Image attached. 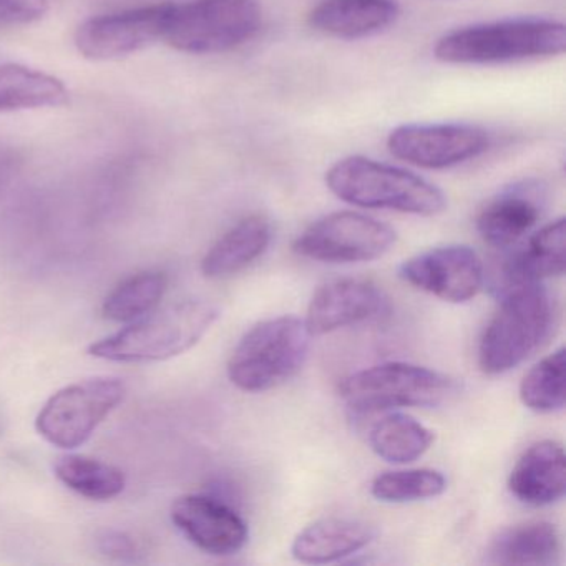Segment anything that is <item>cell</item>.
Returning a JSON list of instances; mask_svg holds the SVG:
<instances>
[{
	"instance_id": "obj_1",
	"label": "cell",
	"mask_w": 566,
	"mask_h": 566,
	"mask_svg": "<svg viewBox=\"0 0 566 566\" xmlns=\"http://www.w3.org/2000/svg\"><path fill=\"white\" fill-rule=\"evenodd\" d=\"M218 317L220 307L211 301H180L97 340L88 347V354L111 363H160L197 346Z\"/></svg>"
},
{
	"instance_id": "obj_2",
	"label": "cell",
	"mask_w": 566,
	"mask_h": 566,
	"mask_svg": "<svg viewBox=\"0 0 566 566\" xmlns=\"http://www.w3.org/2000/svg\"><path fill=\"white\" fill-rule=\"evenodd\" d=\"M566 49V28L553 19H509L470 25L439 39L433 57L443 64L492 65L555 57Z\"/></svg>"
},
{
	"instance_id": "obj_3",
	"label": "cell",
	"mask_w": 566,
	"mask_h": 566,
	"mask_svg": "<svg viewBox=\"0 0 566 566\" xmlns=\"http://www.w3.org/2000/svg\"><path fill=\"white\" fill-rule=\"evenodd\" d=\"M555 321V300L543 283L503 291L499 311L480 339V369L489 376L515 369L552 336Z\"/></svg>"
},
{
	"instance_id": "obj_4",
	"label": "cell",
	"mask_w": 566,
	"mask_h": 566,
	"mask_svg": "<svg viewBox=\"0 0 566 566\" xmlns=\"http://www.w3.org/2000/svg\"><path fill=\"white\" fill-rule=\"evenodd\" d=\"M326 185L339 200L370 210L436 217L447 208L442 190L412 171L354 155L327 170Z\"/></svg>"
},
{
	"instance_id": "obj_5",
	"label": "cell",
	"mask_w": 566,
	"mask_h": 566,
	"mask_svg": "<svg viewBox=\"0 0 566 566\" xmlns=\"http://www.w3.org/2000/svg\"><path fill=\"white\" fill-rule=\"evenodd\" d=\"M311 334L300 317L281 316L251 327L228 360V377L244 392H266L300 373Z\"/></svg>"
},
{
	"instance_id": "obj_6",
	"label": "cell",
	"mask_w": 566,
	"mask_h": 566,
	"mask_svg": "<svg viewBox=\"0 0 566 566\" xmlns=\"http://www.w3.org/2000/svg\"><path fill=\"white\" fill-rule=\"evenodd\" d=\"M261 22L258 0H193L174 4L164 41L185 54H221L251 41Z\"/></svg>"
},
{
	"instance_id": "obj_7",
	"label": "cell",
	"mask_w": 566,
	"mask_h": 566,
	"mask_svg": "<svg viewBox=\"0 0 566 566\" xmlns=\"http://www.w3.org/2000/svg\"><path fill=\"white\" fill-rule=\"evenodd\" d=\"M446 374L407 363H386L340 380L339 396L353 412L377 413L403 407H433L455 394Z\"/></svg>"
},
{
	"instance_id": "obj_8",
	"label": "cell",
	"mask_w": 566,
	"mask_h": 566,
	"mask_svg": "<svg viewBox=\"0 0 566 566\" xmlns=\"http://www.w3.org/2000/svg\"><path fill=\"white\" fill-rule=\"evenodd\" d=\"M127 387L117 377H94L57 390L35 419L38 432L52 446L77 449L111 416Z\"/></svg>"
},
{
	"instance_id": "obj_9",
	"label": "cell",
	"mask_w": 566,
	"mask_h": 566,
	"mask_svg": "<svg viewBox=\"0 0 566 566\" xmlns=\"http://www.w3.org/2000/svg\"><path fill=\"white\" fill-rule=\"evenodd\" d=\"M396 240V231L376 218L337 211L307 227L294 241L293 250L319 263H367L389 253Z\"/></svg>"
},
{
	"instance_id": "obj_10",
	"label": "cell",
	"mask_w": 566,
	"mask_h": 566,
	"mask_svg": "<svg viewBox=\"0 0 566 566\" xmlns=\"http://www.w3.org/2000/svg\"><path fill=\"white\" fill-rule=\"evenodd\" d=\"M171 9L174 2H164L88 19L75 32V45L85 59L97 62L137 54L164 41Z\"/></svg>"
},
{
	"instance_id": "obj_11",
	"label": "cell",
	"mask_w": 566,
	"mask_h": 566,
	"mask_svg": "<svg viewBox=\"0 0 566 566\" xmlns=\"http://www.w3.org/2000/svg\"><path fill=\"white\" fill-rule=\"evenodd\" d=\"M490 135L470 124H409L390 132L387 148L394 157L426 170H446L479 158Z\"/></svg>"
},
{
	"instance_id": "obj_12",
	"label": "cell",
	"mask_w": 566,
	"mask_h": 566,
	"mask_svg": "<svg viewBox=\"0 0 566 566\" xmlns=\"http://www.w3.org/2000/svg\"><path fill=\"white\" fill-rule=\"evenodd\" d=\"M399 277L410 286L447 303H467L483 286V264L479 254L462 244L433 248L403 261Z\"/></svg>"
},
{
	"instance_id": "obj_13",
	"label": "cell",
	"mask_w": 566,
	"mask_h": 566,
	"mask_svg": "<svg viewBox=\"0 0 566 566\" xmlns=\"http://www.w3.org/2000/svg\"><path fill=\"white\" fill-rule=\"evenodd\" d=\"M546 200L548 190L542 180L515 181L486 201L476 217V231L490 247H513L536 227Z\"/></svg>"
},
{
	"instance_id": "obj_14",
	"label": "cell",
	"mask_w": 566,
	"mask_h": 566,
	"mask_svg": "<svg viewBox=\"0 0 566 566\" xmlns=\"http://www.w3.org/2000/svg\"><path fill=\"white\" fill-rule=\"evenodd\" d=\"M175 526L203 552L234 555L248 542V525L230 505L208 495H185L171 506Z\"/></svg>"
},
{
	"instance_id": "obj_15",
	"label": "cell",
	"mask_w": 566,
	"mask_h": 566,
	"mask_svg": "<svg viewBox=\"0 0 566 566\" xmlns=\"http://www.w3.org/2000/svg\"><path fill=\"white\" fill-rule=\"evenodd\" d=\"M387 300L379 286L366 280L331 281L314 293L307 306L306 327L311 336H324L379 316Z\"/></svg>"
},
{
	"instance_id": "obj_16",
	"label": "cell",
	"mask_w": 566,
	"mask_h": 566,
	"mask_svg": "<svg viewBox=\"0 0 566 566\" xmlns=\"http://www.w3.org/2000/svg\"><path fill=\"white\" fill-rule=\"evenodd\" d=\"M509 489L518 502L530 506L552 505L562 500L566 490L563 447L555 440L528 447L510 473Z\"/></svg>"
},
{
	"instance_id": "obj_17",
	"label": "cell",
	"mask_w": 566,
	"mask_h": 566,
	"mask_svg": "<svg viewBox=\"0 0 566 566\" xmlns=\"http://www.w3.org/2000/svg\"><path fill=\"white\" fill-rule=\"evenodd\" d=\"M397 18L396 0H321L307 22L321 34L354 41L386 31Z\"/></svg>"
},
{
	"instance_id": "obj_18",
	"label": "cell",
	"mask_w": 566,
	"mask_h": 566,
	"mask_svg": "<svg viewBox=\"0 0 566 566\" xmlns=\"http://www.w3.org/2000/svg\"><path fill=\"white\" fill-rule=\"evenodd\" d=\"M377 532L363 520L329 518L317 520L297 533L291 553L301 563L324 565L340 562L374 542Z\"/></svg>"
},
{
	"instance_id": "obj_19",
	"label": "cell",
	"mask_w": 566,
	"mask_h": 566,
	"mask_svg": "<svg viewBox=\"0 0 566 566\" xmlns=\"http://www.w3.org/2000/svg\"><path fill=\"white\" fill-rule=\"evenodd\" d=\"M271 237L266 218L260 214L243 218L208 250L201 261V273L208 280H227L241 273L266 253Z\"/></svg>"
},
{
	"instance_id": "obj_20",
	"label": "cell",
	"mask_w": 566,
	"mask_h": 566,
	"mask_svg": "<svg viewBox=\"0 0 566 566\" xmlns=\"http://www.w3.org/2000/svg\"><path fill=\"white\" fill-rule=\"evenodd\" d=\"M565 218L536 231L522 251L510 258L503 266V287L543 283L548 277L565 273Z\"/></svg>"
},
{
	"instance_id": "obj_21",
	"label": "cell",
	"mask_w": 566,
	"mask_h": 566,
	"mask_svg": "<svg viewBox=\"0 0 566 566\" xmlns=\"http://www.w3.org/2000/svg\"><path fill=\"white\" fill-rule=\"evenodd\" d=\"M489 555L490 562L499 565H555L562 555V536L553 523H523L503 530L490 545Z\"/></svg>"
},
{
	"instance_id": "obj_22",
	"label": "cell",
	"mask_w": 566,
	"mask_h": 566,
	"mask_svg": "<svg viewBox=\"0 0 566 566\" xmlns=\"http://www.w3.org/2000/svg\"><path fill=\"white\" fill-rule=\"evenodd\" d=\"M69 102L64 82L19 64H0V112L55 108Z\"/></svg>"
},
{
	"instance_id": "obj_23",
	"label": "cell",
	"mask_w": 566,
	"mask_h": 566,
	"mask_svg": "<svg viewBox=\"0 0 566 566\" xmlns=\"http://www.w3.org/2000/svg\"><path fill=\"white\" fill-rule=\"evenodd\" d=\"M370 449L396 465L416 462L433 443L432 430L406 413H389L370 429Z\"/></svg>"
},
{
	"instance_id": "obj_24",
	"label": "cell",
	"mask_w": 566,
	"mask_h": 566,
	"mask_svg": "<svg viewBox=\"0 0 566 566\" xmlns=\"http://www.w3.org/2000/svg\"><path fill=\"white\" fill-rule=\"evenodd\" d=\"M55 475L78 495L98 502L115 499L127 485L125 473L118 467L85 455L62 457L55 463Z\"/></svg>"
},
{
	"instance_id": "obj_25",
	"label": "cell",
	"mask_w": 566,
	"mask_h": 566,
	"mask_svg": "<svg viewBox=\"0 0 566 566\" xmlns=\"http://www.w3.org/2000/svg\"><path fill=\"white\" fill-rule=\"evenodd\" d=\"M168 280L158 271H145L122 281L107 297L102 313L114 323H134L157 310L167 293Z\"/></svg>"
},
{
	"instance_id": "obj_26",
	"label": "cell",
	"mask_w": 566,
	"mask_h": 566,
	"mask_svg": "<svg viewBox=\"0 0 566 566\" xmlns=\"http://www.w3.org/2000/svg\"><path fill=\"white\" fill-rule=\"evenodd\" d=\"M565 347L543 357L520 384V399L526 409L536 413H553L565 407Z\"/></svg>"
},
{
	"instance_id": "obj_27",
	"label": "cell",
	"mask_w": 566,
	"mask_h": 566,
	"mask_svg": "<svg viewBox=\"0 0 566 566\" xmlns=\"http://www.w3.org/2000/svg\"><path fill=\"white\" fill-rule=\"evenodd\" d=\"M447 490L442 473L432 469L394 470L373 480L370 493L379 502L407 503L436 499Z\"/></svg>"
},
{
	"instance_id": "obj_28",
	"label": "cell",
	"mask_w": 566,
	"mask_h": 566,
	"mask_svg": "<svg viewBox=\"0 0 566 566\" xmlns=\"http://www.w3.org/2000/svg\"><path fill=\"white\" fill-rule=\"evenodd\" d=\"M52 0H0V31L41 21L51 11Z\"/></svg>"
},
{
	"instance_id": "obj_29",
	"label": "cell",
	"mask_w": 566,
	"mask_h": 566,
	"mask_svg": "<svg viewBox=\"0 0 566 566\" xmlns=\"http://www.w3.org/2000/svg\"><path fill=\"white\" fill-rule=\"evenodd\" d=\"M98 552L117 562L135 563L144 555L140 542L118 530H104L97 536Z\"/></svg>"
}]
</instances>
